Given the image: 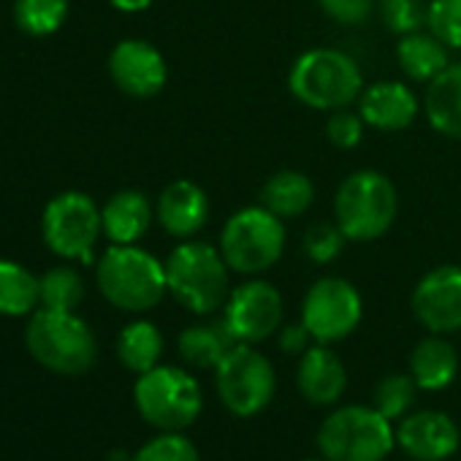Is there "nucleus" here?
I'll return each instance as SVG.
<instances>
[{
	"label": "nucleus",
	"instance_id": "obj_35",
	"mask_svg": "<svg viewBox=\"0 0 461 461\" xmlns=\"http://www.w3.org/2000/svg\"><path fill=\"white\" fill-rule=\"evenodd\" d=\"M326 17H331L339 25L356 28L364 25L372 17L375 0H318Z\"/></svg>",
	"mask_w": 461,
	"mask_h": 461
},
{
	"label": "nucleus",
	"instance_id": "obj_37",
	"mask_svg": "<svg viewBox=\"0 0 461 461\" xmlns=\"http://www.w3.org/2000/svg\"><path fill=\"white\" fill-rule=\"evenodd\" d=\"M112 6L125 12V14H139L152 6V0H112Z\"/></svg>",
	"mask_w": 461,
	"mask_h": 461
},
{
	"label": "nucleus",
	"instance_id": "obj_9",
	"mask_svg": "<svg viewBox=\"0 0 461 461\" xmlns=\"http://www.w3.org/2000/svg\"><path fill=\"white\" fill-rule=\"evenodd\" d=\"M214 385L228 412L253 418L272 404L277 375L264 353H258L253 345L240 342L214 369Z\"/></svg>",
	"mask_w": 461,
	"mask_h": 461
},
{
	"label": "nucleus",
	"instance_id": "obj_27",
	"mask_svg": "<svg viewBox=\"0 0 461 461\" xmlns=\"http://www.w3.org/2000/svg\"><path fill=\"white\" fill-rule=\"evenodd\" d=\"M68 17V0H17L14 20L28 36H52Z\"/></svg>",
	"mask_w": 461,
	"mask_h": 461
},
{
	"label": "nucleus",
	"instance_id": "obj_26",
	"mask_svg": "<svg viewBox=\"0 0 461 461\" xmlns=\"http://www.w3.org/2000/svg\"><path fill=\"white\" fill-rule=\"evenodd\" d=\"M39 299V280L14 261H0V315H28Z\"/></svg>",
	"mask_w": 461,
	"mask_h": 461
},
{
	"label": "nucleus",
	"instance_id": "obj_21",
	"mask_svg": "<svg viewBox=\"0 0 461 461\" xmlns=\"http://www.w3.org/2000/svg\"><path fill=\"white\" fill-rule=\"evenodd\" d=\"M458 353L442 334L423 337L410 353V375L423 391H442L456 380Z\"/></svg>",
	"mask_w": 461,
	"mask_h": 461
},
{
	"label": "nucleus",
	"instance_id": "obj_4",
	"mask_svg": "<svg viewBox=\"0 0 461 461\" xmlns=\"http://www.w3.org/2000/svg\"><path fill=\"white\" fill-rule=\"evenodd\" d=\"M95 277L106 302L125 312H147L168 291L166 264L136 245H112L98 261Z\"/></svg>",
	"mask_w": 461,
	"mask_h": 461
},
{
	"label": "nucleus",
	"instance_id": "obj_16",
	"mask_svg": "<svg viewBox=\"0 0 461 461\" xmlns=\"http://www.w3.org/2000/svg\"><path fill=\"white\" fill-rule=\"evenodd\" d=\"M155 217L174 240H193L209 220V198L190 179H176L163 187L155 203Z\"/></svg>",
	"mask_w": 461,
	"mask_h": 461
},
{
	"label": "nucleus",
	"instance_id": "obj_12",
	"mask_svg": "<svg viewBox=\"0 0 461 461\" xmlns=\"http://www.w3.org/2000/svg\"><path fill=\"white\" fill-rule=\"evenodd\" d=\"M285 318V302L283 294L267 283V280H248L240 288L230 291L222 321L237 337V342L258 345L269 337H275L283 329Z\"/></svg>",
	"mask_w": 461,
	"mask_h": 461
},
{
	"label": "nucleus",
	"instance_id": "obj_1",
	"mask_svg": "<svg viewBox=\"0 0 461 461\" xmlns=\"http://www.w3.org/2000/svg\"><path fill=\"white\" fill-rule=\"evenodd\" d=\"M288 90L299 104L315 112L348 109L364 93V74L358 63L331 47H315L296 58L288 74Z\"/></svg>",
	"mask_w": 461,
	"mask_h": 461
},
{
	"label": "nucleus",
	"instance_id": "obj_13",
	"mask_svg": "<svg viewBox=\"0 0 461 461\" xmlns=\"http://www.w3.org/2000/svg\"><path fill=\"white\" fill-rule=\"evenodd\" d=\"M412 312L429 334L461 331V267L445 264L426 272L412 291Z\"/></svg>",
	"mask_w": 461,
	"mask_h": 461
},
{
	"label": "nucleus",
	"instance_id": "obj_23",
	"mask_svg": "<svg viewBox=\"0 0 461 461\" xmlns=\"http://www.w3.org/2000/svg\"><path fill=\"white\" fill-rule=\"evenodd\" d=\"M179 356L195 366V369H217L220 361L230 353V348L240 345L237 337L230 334V329L225 326V321H214V323H195L187 326L179 334Z\"/></svg>",
	"mask_w": 461,
	"mask_h": 461
},
{
	"label": "nucleus",
	"instance_id": "obj_14",
	"mask_svg": "<svg viewBox=\"0 0 461 461\" xmlns=\"http://www.w3.org/2000/svg\"><path fill=\"white\" fill-rule=\"evenodd\" d=\"M109 74L114 85L133 98H152L166 87L168 68L163 55L141 39L120 41L109 55Z\"/></svg>",
	"mask_w": 461,
	"mask_h": 461
},
{
	"label": "nucleus",
	"instance_id": "obj_29",
	"mask_svg": "<svg viewBox=\"0 0 461 461\" xmlns=\"http://www.w3.org/2000/svg\"><path fill=\"white\" fill-rule=\"evenodd\" d=\"M415 391H418V385H415L412 375H388L375 388V410L380 415H385L388 420L402 418L410 410Z\"/></svg>",
	"mask_w": 461,
	"mask_h": 461
},
{
	"label": "nucleus",
	"instance_id": "obj_2",
	"mask_svg": "<svg viewBox=\"0 0 461 461\" xmlns=\"http://www.w3.org/2000/svg\"><path fill=\"white\" fill-rule=\"evenodd\" d=\"M399 193L393 182L375 168L353 171L334 195V220L348 242H375L393 225Z\"/></svg>",
	"mask_w": 461,
	"mask_h": 461
},
{
	"label": "nucleus",
	"instance_id": "obj_10",
	"mask_svg": "<svg viewBox=\"0 0 461 461\" xmlns=\"http://www.w3.org/2000/svg\"><path fill=\"white\" fill-rule=\"evenodd\" d=\"M101 230V209L87 193H60L44 209V240L60 258H79L90 264Z\"/></svg>",
	"mask_w": 461,
	"mask_h": 461
},
{
	"label": "nucleus",
	"instance_id": "obj_28",
	"mask_svg": "<svg viewBox=\"0 0 461 461\" xmlns=\"http://www.w3.org/2000/svg\"><path fill=\"white\" fill-rule=\"evenodd\" d=\"M82 296H85V283L68 267H58L39 280V299L47 310L74 312L79 307Z\"/></svg>",
	"mask_w": 461,
	"mask_h": 461
},
{
	"label": "nucleus",
	"instance_id": "obj_22",
	"mask_svg": "<svg viewBox=\"0 0 461 461\" xmlns=\"http://www.w3.org/2000/svg\"><path fill=\"white\" fill-rule=\"evenodd\" d=\"M396 63L402 68V74L412 82H431L437 79L447 66V47L431 36L429 31H415V33H404L396 44Z\"/></svg>",
	"mask_w": 461,
	"mask_h": 461
},
{
	"label": "nucleus",
	"instance_id": "obj_7",
	"mask_svg": "<svg viewBox=\"0 0 461 461\" xmlns=\"http://www.w3.org/2000/svg\"><path fill=\"white\" fill-rule=\"evenodd\" d=\"M318 447L326 461H385L393 450V429L375 407L348 404L321 423Z\"/></svg>",
	"mask_w": 461,
	"mask_h": 461
},
{
	"label": "nucleus",
	"instance_id": "obj_3",
	"mask_svg": "<svg viewBox=\"0 0 461 461\" xmlns=\"http://www.w3.org/2000/svg\"><path fill=\"white\" fill-rule=\"evenodd\" d=\"M228 264L209 242H182L166 261L168 294L195 315H212L230 296Z\"/></svg>",
	"mask_w": 461,
	"mask_h": 461
},
{
	"label": "nucleus",
	"instance_id": "obj_19",
	"mask_svg": "<svg viewBox=\"0 0 461 461\" xmlns=\"http://www.w3.org/2000/svg\"><path fill=\"white\" fill-rule=\"evenodd\" d=\"M101 220L114 245H136L152 225V203L139 190H120L104 203Z\"/></svg>",
	"mask_w": 461,
	"mask_h": 461
},
{
	"label": "nucleus",
	"instance_id": "obj_5",
	"mask_svg": "<svg viewBox=\"0 0 461 461\" xmlns=\"http://www.w3.org/2000/svg\"><path fill=\"white\" fill-rule=\"evenodd\" d=\"M285 242V222L261 203L245 206L225 220L220 234V253L230 272L256 277L283 258Z\"/></svg>",
	"mask_w": 461,
	"mask_h": 461
},
{
	"label": "nucleus",
	"instance_id": "obj_6",
	"mask_svg": "<svg viewBox=\"0 0 461 461\" xmlns=\"http://www.w3.org/2000/svg\"><path fill=\"white\" fill-rule=\"evenodd\" d=\"M31 356L58 375H85L98 356L90 326L74 312L39 310L25 331Z\"/></svg>",
	"mask_w": 461,
	"mask_h": 461
},
{
	"label": "nucleus",
	"instance_id": "obj_38",
	"mask_svg": "<svg viewBox=\"0 0 461 461\" xmlns=\"http://www.w3.org/2000/svg\"><path fill=\"white\" fill-rule=\"evenodd\" d=\"M307 461H326V458H307Z\"/></svg>",
	"mask_w": 461,
	"mask_h": 461
},
{
	"label": "nucleus",
	"instance_id": "obj_24",
	"mask_svg": "<svg viewBox=\"0 0 461 461\" xmlns=\"http://www.w3.org/2000/svg\"><path fill=\"white\" fill-rule=\"evenodd\" d=\"M261 203L280 220L302 217L315 203V185L307 174L285 168L269 176L261 190Z\"/></svg>",
	"mask_w": 461,
	"mask_h": 461
},
{
	"label": "nucleus",
	"instance_id": "obj_18",
	"mask_svg": "<svg viewBox=\"0 0 461 461\" xmlns=\"http://www.w3.org/2000/svg\"><path fill=\"white\" fill-rule=\"evenodd\" d=\"M296 385H299V393L310 404L329 407L342 399L348 388V369L329 345L318 342L302 353V361L296 369Z\"/></svg>",
	"mask_w": 461,
	"mask_h": 461
},
{
	"label": "nucleus",
	"instance_id": "obj_15",
	"mask_svg": "<svg viewBox=\"0 0 461 461\" xmlns=\"http://www.w3.org/2000/svg\"><path fill=\"white\" fill-rule=\"evenodd\" d=\"M396 442L415 461H445L456 453L461 434L450 415L439 410H418L402 420Z\"/></svg>",
	"mask_w": 461,
	"mask_h": 461
},
{
	"label": "nucleus",
	"instance_id": "obj_17",
	"mask_svg": "<svg viewBox=\"0 0 461 461\" xmlns=\"http://www.w3.org/2000/svg\"><path fill=\"white\" fill-rule=\"evenodd\" d=\"M418 98L404 82L383 79L369 87H364L358 98V114L364 122L375 131L383 133H396L404 131L415 122L418 117Z\"/></svg>",
	"mask_w": 461,
	"mask_h": 461
},
{
	"label": "nucleus",
	"instance_id": "obj_34",
	"mask_svg": "<svg viewBox=\"0 0 461 461\" xmlns=\"http://www.w3.org/2000/svg\"><path fill=\"white\" fill-rule=\"evenodd\" d=\"M364 128H366L364 117H361L358 112H350V106H348V109H337V112L329 114L326 136H329V141H331L334 147H339V149H353V147L361 144Z\"/></svg>",
	"mask_w": 461,
	"mask_h": 461
},
{
	"label": "nucleus",
	"instance_id": "obj_32",
	"mask_svg": "<svg viewBox=\"0 0 461 461\" xmlns=\"http://www.w3.org/2000/svg\"><path fill=\"white\" fill-rule=\"evenodd\" d=\"M133 461H201V456L182 431H163L139 447Z\"/></svg>",
	"mask_w": 461,
	"mask_h": 461
},
{
	"label": "nucleus",
	"instance_id": "obj_33",
	"mask_svg": "<svg viewBox=\"0 0 461 461\" xmlns=\"http://www.w3.org/2000/svg\"><path fill=\"white\" fill-rule=\"evenodd\" d=\"M429 0H380V14L391 33H415L426 25Z\"/></svg>",
	"mask_w": 461,
	"mask_h": 461
},
{
	"label": "nucleus",
	"instance_id": "obj_20",
	"mask_svg": "<svg viewBox=\"0 0 461 461\" xmlns=\"http://www.w3.org/2000/svg\"><path fill=\"white\" fill-rule=\"evenodd\" d=\"M423 112L439 136L461 141V63H450L437 79L429 82Z\"/></svg>",
	"mask_w": 461,
	"mask_h": 461
},
{
	"label": "nucleus",
	"instance_id": "obj_36",
	"mask_svg": "<svg viewBox=\"0 0 461 461\" xmlns=\"http://www.w3.org/2000/svg\"><path fill=\"white\" fill-rule=\"evenodd\" d=\"M310 331L304 323H288L280 329V350L291 356H302L310 348Z\"/></svg>",
	"mask_w": 461,
	"mask_h": 461
},
{
	"label": "nucleus",
	"instance_id": "obj_8",
	"mask_svg": "<svg viewBox=\"0 0 461 461\" xmlns=\"http://www.w3.org/2000/svg\"><path fill=\"white\" fill-rule=\"evenodd\" d=\"M141 418L160 431H182L201 412V385L179 366H155L139 375L133 388Z\"/></svg>",
	"mask_w": 461,
	"mask_h": 461
},
{
	"label": "nucleus",
	"instance_id": "obj_31",
	"mask_svg": "<svg viewBox=\"0 0 461 461\" xmlns=\"http://www.w3.org/2000/svg\"><path fill=\"white\" fill-rule=\"evenodd\" d=\"M345 242H348V237L342 234V228L337 222H315L304 234V253L312 264L326 267L342 256Z\"/></svg>",
	"mask_w": 461,
	"mask_h": 461
},
{
	"label": "nucleus",
	"instance_id": "obj_25",
	"mask_svg": "<svg viewBox=\"0 0 461 461\" xmlns=\"http://www.w3.org/2000/svg\"><path fill=\"white\" fill-rule=\"evenodd\" d=\"M117 356L125 369L144 375L155 369L163 356V334L149 321H133L117 337Z\"/></svg>",
	"mask_w": 461,
	"mask_h": 461
},
{
	"label": "nucleus",
	"instance_id": "obj_11",
	"mask_svg": "<svg viewBox=\"0 0 461 461\" xmlns=\"http://www.w3.org/2000/svg\"><path fill=\"white\" fill-rule=\"evenodd\" d=\"M364 318L358 288L345 277H321L310 285L302 302V323L321 345L350 337Z\"/></svg>",
	"mask_w": 461,
	"mask_h": 461
},
{
	"label": "nucleus",
	"instance_id": "obj_30",
	"mask_svg": "<svg viewBox=\"0 0 461 461\" xmlns=\"http://www.w3.org/2000/svg\"><path fill=\"white\" fill-rule=\"evenodd\" d=\"M426 31L447 50H461V0H429Z\"/></svg>",
	"mask_w": 461,
	"mask_h": 461
}]
</instances>
